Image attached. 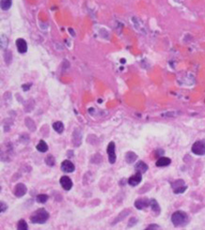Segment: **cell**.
Instances as JSON below:
<instances>
[{
  "label": "cell",
  "instance_id": "20",
  "mask_svg": "<svg viewBox=\"0 0 205 230\" xmlns=\"http://www.w3.org/2000/svg\"><path fill=\"white\" fill-rule=\"evenodd\" d=\"M12 0H2L1 1V8L3 11H8L12 7Z\"/></svg>",
  "mask_w": 205,
  "mask_h": 230
},
{
  "label": "cell",
  "instance_id": "24",
  "mask_svg": "<svg viewBox=\"0 0 205 230\" xmlns=\"http://www.w3.org/2000/svg\"><path fill=\"white\" fill-rule=\"evenodd\" d=\"M17 229H19V230H27L28 229L27 223H26L25 220H20L19 221L18 225H17Z\"/></svg>",
  "mask_w": 205,
  "mask_h": 230
},
{
  "label": "cell",
  "instance_id": "8",
  "mask_svg": "<svg viewBox=\"0 0 205 230\" xmlns=\"http://www.w3.org/2000/svg\"><path fill=\"white\" fill-rule=\"evenodd\" d=\"M59 182H60L61 187H62L65 191H70V190L73 188V181H72V180H71L69 177H67V176L61 177Z\"/></svg>",
  "mask_w": 205,
  "mask_h": 230
},
{
  "label": "cell",
  "instance_id": "17",
  "mask_svg": "<svg viewBox=\"0 0 205 230\" xmlns=\"http://www.w3.org/2000/svg\"><path fill=\"white\" fill-rule=\"evenodd\" d=\"M25 123L27 126V128L29 129V131H31V132H35L36 131V125H35L34 121L30 117H27L25 119Z\"/></svg>",
  "mask_w": 205,
  "mask_h": 230
},
{
  "label": "cell",
  "instance_id": "14",
  "mask_svg": "<svg viewBox=\"0 0 205 230\" xmlns=\"http://www.w3.org/2000/svg\"><path fill=\"white\" fill-rule=\"evenodd\" d=\"M138 159V156H136L135 153H134L133 151H128L125 154V161L127 164H133L134 162H135V160Z\"/></svg>",
  "mask_w": 205,
  "mask_h": 230
},
{
  "label": "cell",
  "instance_id": "7",
  "mask_svg": "<svg viewBox=\"0 0 205 230\" xmlns=\"http://www.w3.org/2000/svg\"><path fill=\"white\" fill-rule=\"evenodd\" d=\"M60 169L64 173H73L75 171L76 167H75V165L71 161L65 160V161L62 162V164L60 165Z\"/></svg>",
  "mask_w": 205,
  "mask_h": 230
},
{
  "label": "cell",
  "instance_id": "2",
  "mask_svg": "<svg viewBox=\"0 0 205 230\" xmlns=\"http://www.w3.org/2000/svg\"><path fill=\"white\" fill-rule=\"evenodd\" d=\"M171 222L175 226H182L188 222V216L183 211H176L171 215Z\"/></svg>",
  "mask_w": 205,
  "mask_h": 230
},
{
  "label": "cell",
  "instance_id": "21",
  "mask_svg": "<svg viewBox=\"0 0 205 230\" xmlns=\"http://www.w3.org/2000/svg\"><path fill=\"white\" fill-rule=\"evenodd\" d=\"M55 163H56V160L54 158L53 155H48L46 158H45V164L48 165V166H54L55 165Z\"/></svg>",
  "mask_w": 205,
  "mask_h": 230
},
{
  "label": "cell",
  "instance_id": "10",
  "mask_svg": "<svg viewBox=\"0 0 205 230\" xmlns=\"http://www.w3.org/2000/svg\"><path fill=\"white\" fill-rule=\"evenodd\" d=\"M16 46L20 54H25L27 52V43L24 39H18L16 41Z\"/></svg>",
  "mask_w": 205,
  "mask_h": 230
},
{
  "label": "cell",
  "instance_id": "3",
  "mask_svg": "<svg viewBox=\"0 0 205 230\" xmlns=\"http://www.w3.org/2000/svg\"><path fill=\"white\" fill-rule=\"evenodd\" d=\"M191 150L194 154L201 156V155H205V140H198L196 141L192 147Z\"/></svg>",
  "mask_w": 205,
  "mask_h": 230
},
{
  "label": "cell",
  "instance_id": "6",
  "mask_svg": "<svg viewBox=\"0 0 205 230\" xmlns=\"http://www.w3.org/2000/svg\"><path fill=\"white\" fill-rule=\"evenodd\" d=\"M134 207L138 209H144L148 207H151V199L147 198H139L134 201Z\"/></svg>",
  "mask_w": 205,
  "mask_h": 230
},
{
  "label": "cell",
  "instance_id": "22",
  "mask_svg": "<svg viewBox=\"0 0 205 230\" xmlns=\"http://www.w3.org/2000/svg\"><path fill=\"white\" fill-rule=\"evenodd\" d=\"M36 200L40 204H44L48 200V195L47 194H38L36 197Z\"/></svg>",
  "mask_w": 205,
  "mask_h": 230
},
{
  "label": "cell",
  "instance_id": "30",
  "mask_svg": "<svg viewBox=\"0 0 205 230\" xmlns=\"http://www.w3.org/2000/svg\"><path fill=\"white\" fill-rule=\"evenodd\" d=\"M29 88H30V85H29V86H27V85H23V89H24V90H25V91L28 90V89H29Z\"/></svg>",
  "mask_w": 205,
  "mask_h": 230
},
{
  "label": "cell",
  "instance_id": "4",
  "mask_svg": "<svg viewBox=\"0 0 205 230\" xmlns=\"http://www.w3.org/2000/svg\"><path fill=\"white\" fill-rule=\"evenodd\" d=\"M107 155H108V162L110 164H115L116 162V153H115V143L110 142L107 146Z\"/></svg>",
  "mask_w": 205,
  "mask_h": 230
},
{
  "label": "cell",
  "instance_id": "12",
  "mask_svg": "<svg viewBox=\"0 0 205 230\" xmlns=\"http://www.w3.org/2000/svg\"><path fill=\"white\" fill-rule=\"evenodd\" d=\"M134 169H135L136 172L145 173V172L148 170V165H147L144 162L139 161V162H138V164H136V165H134Z\"/></svg>",
  "mask_w": 205,
  "mask_h": 230
},
{
  "label": "cell",
  "instance_id": "11",
  "mask_svg": "<svg viewBox=\"0 0 205 230\" xmlns=\"http://www.w3.org/2000/svg\"><path fill=\"white\" fill-rule=\"evenodd\" d=\"M81 140H82V133L81 131L78 129H76L73 132V143L76 146H79L81 145Z\"/></svg>",
  "mask_w": 205,
  "mask_h": 230
},
{
  "label": "cell",
  "instance_id": "26",
  "mask_svg": "<svg viewBox=\"0 0 205 230\" xmlns=\"http://www.w3.org/2000/svg\"><path fill=\"white\" fill-rule=\"evenodd\" d=\"M8 38L6 37V36H4V35H2L1 36V46H2V48H6L7 47V45H8Z\"/></svg>",
  "mask_w": 205,
  "mask_h": 230
},
{
  "label": "cell",
  "instance_id": "16",
  "mask_svg": "<svg viewBox=\"0 0 205 230\" xmlns=\"http://www.w3.org/2000/svg\"><path fill=\"white\" fill-rule=\"evenodd\" d=\"M53 129L57 132V133H62L64 131V125L60 121H56L53 124Z\"/></svg>",
  "mask_w": 205,
  "mask_h": 230
},
{
  "label": "cell",
  "instance_id": "1",
  "mask_svg": "<svg viewBox=\"0 0 205 230\" xmlns=\"http://www.w3.org/2000/svg\"><path fill=\"white\" fill-rule=\"evenodd\" d=\"M29 219L32 223H44L49 219V212L45 208H39L31 214Z\"/></svg>",
  "mask_w": 205,
  "mask_h": 230
},
{
  "label": "cell",
  "instance_id": "13",
  "mask_svg": "<svg viewBox=\"0 0 205 230\" xmlns=\"http://www.w3.org/2000/svg\"><path fill=\"white\" fill-rule=\"evenodd\" d=\"M171 163V160L168 157H160L157 162H156V165L158 167H163V166H168Z\"/></svg>",
  "mask_w": 205,
  "mask_h": 230
},
{
  "label": "cell",
  "instance_id": "18",
  "mask_svg": "<svg viewBox=\"0 0 205 230\" xmlns=\"http://www.w3.org/2000/svg\"><path fill=\"white\" fill-rule=\"evenodd\" d=\"M151 208L152 210L155 213V214H159L160 212V207L157 203V201L155 199H151Z\"/></svg>",
  "mask_w": 205,
  "mask_h": 230
},
{
  "label": "cell",
  "instance_id": "27",
  "mask_svg": "<svg viewBox=\"0 0 205 230\" xmlns=\"http://www.w3.org/2000/svg\"><path fill=\"white\" fill-rule=\"evenodd\" d=\"M0 205H1V212H4V211H6V210H7L8 206H7V204H6L5 202L1 201V202H0Z\"/></svg>",
  "mask_w": 205,
  "mask_h": 230
},
{
  "label": "cell",
  "instance_id": "9",
  "mask_svg": "<svg viewBox=\"0 0 205 230\" xmlns=\"http://www.w3.org/2000/svg\"><path fill=\"white\" fill-rule=\"evenodd\" d=\"M142 173H140V172H138V173H135L134 176H132L129 180H128V183H129V185L130 186H136V185H139L140 182H141V180H142V175H141Z\"/></svg>",
  "mask_w": 205,
  "mask_h": 230
},
{
  "label": "cell",
  "instance_id": "25",
  "mask_svg": "<svg viewBox=\"0 0 205 230\" xmlns=\"http://www.w3.org/2000/svg\"><path fill=\"white\" fill-rule=\"evenodd\" d=\"M185 190H186V186L183 185V186H180L178 188L173 189V192H174V194H183Z\"/></svg>",
  "mask_w": 205,
  "mask_h": 230
},
{
  "label": "cell",
  "instance_id": "28",
  "mask_svg": "<svg viewBox=\"0 0 205 230\" xmlns=\"http://www.w3.org/2000/svg\"><path fill=\"white\" fill-rule=\"evenodd\" d=\"M136 222H138V220H136L135 218L131 219V220H130V222L128 223V226H129V227H130V226H132V223H133V225H134V224L136 223Z\"/></svg>",
  "mask_w": 205,
  "mask_h": 230
},
{
  "label": "cell",
  "instance_id": "29",
  "mask_svg": "<svg viewBox=\"0 0 205 230\" xmlns=\"http://www.w3.org/2000/svg\"><path fill=\"white\" fill-rule=\"evenodd\" d=\"M160 227L157 224H151L147 227V229H159Z\"/></svg>",
  "mask_w": 205,
  "mask_h": 230
},
{
  "label": "cell",
  "instance_id": "19",
  "mask_svg": "<svg viewBox=\"0 0 205 230\" xmlns=\"http://www.w3.org/2000/svg\"><path fill=\"white\" fill-rule=\"evenodd\" d=\"M130 213V211L128 210V209H124L118 217H117V219L115 220V222H113V223L112 224H115V223H119V222H120L121 220H123V218H125L128 214Z\"/></svg>",
  "mask_w": 205,
  "mask_h": 230
},
{
  "label": "cell",
  "instance_id": "15",
  "mask_svg": "<svg viewBox=\"0 0 205 230\" xmlns=\"http://www.w3.org/2000/svg\"><path fill=\"white\" fill-rule=\"evenodd\" d=\"M36 148H37L38 151L43 153V152H46V151L48 150V146H47V144H46L43 140H41V141L39 142V144L36 146Z\"/></svg>",
  "mask_w": 205,
  "mask_h": 230
},
{
  "label": "cell",
  "instance_id": "5",
  "mask_svg": "<svg viewBox=\"0 0 205 230\" xmlns=\"http://www.w3.org/2000/svg\"><path fill=\"white\" fill-rule=\"evenodd\" d=\"M27 192V186L24 184V183H18L16 184V186L14 187V190H13V194L16 197L20 198V197H23Z\"/></svg>",
  "mask_w": 205,
  "mask_h": 230
},
{
  "label": "cell",
  "instance_id": "23",
  "mask_svg": "<svg viewBox=\"0 0 205 230\" xmlns=\"http://www.w3.org/2000/svg\"><path fill=\"white\" fill-rule=\"evenodd\" d=\"M4 59H5V62H6L8 65L11 63V61L12 60V55L11 51H8V50L5 51V54H4Z\"/></svg>",
  "mask_w": 205,
  "mask_h": 230
}]
</instances>
